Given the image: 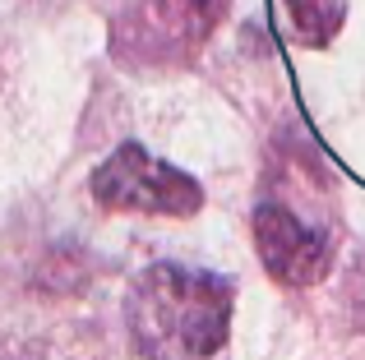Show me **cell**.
Listing matches in <instances>:
<instances>
[{
  "label": "cell",
  "mask_w": 365,
  "mask_h": 360,
  "mask_svg": "<svg viewBox=\"0 0 365 360\" xmlns=\"http://www.w3.org/2000/svg\"><path fill=\"white\" fill-rule=\"evenodd\" d=\"M232 0H130L111 23V55L130 70H176L217 33Z\"/></svg>",
  "instance_id": "2"
},
{
  "label": "cell",
  "mask_w": 365,
  "mask_h": 360,
  "mask_svg": "<svg viewBox=\"0 0 365 360\" xmlns=\"http://www.w3.org/2000/svg\"><path fill=\"white\" fill-rule=\"evenodd\" d=\"M93 198L107 213H148V217H190L204 208L199 180L153 157L143 144H116V153L98 162Z\"/></svg>",
  "instance_id": "3"
},
{
  "label": "cell",
  "mask_w": 365,
  "mask_h": 360,
  "mask_svg": "<svg viewBox=\"0 0 365 360\" xmlns=\"http://www.w3.org/2000/svg\"><path fill=\"white\" fill-rule=\"evenodd\" d=\"M277 9H282V23H287V33H292V42L329 46L342 28L347 0H277Z\"/></svg>",
  "instance_id": "5"
},
{
  "label": "cell",
  "mask_w": 365,
  "mask_h": 360,
  "mask_svg": "<svg viewBox=\"0 0 365 360\" xmlns=\"http://www.w3.org/2000/svg\"><path fill=\"white\" fill-rule=\"evenodd\" d=\"M255 245L264 259L268 277L282 287H314L333 268V240L329 231L310 226L282 203H259L255 208Z\"/></svg>",
  "instance_id": "4"
},
{
  "label": "cell",
  "mask_w": 365,
  "mask_h": 360,
  "mask_svg": "<svg viewBox=\"0 0 365 360\" xmlns=\"http://www.w3.org/2000/svg\"><path fill=\"white\" fill-rule=\"evenodd\" d=\"M232 282L185 263H153L134 277L125 319L143 360H217L232 328Z\"/></svg>",
  "instance_id": "1"
}]
</instances>
